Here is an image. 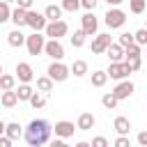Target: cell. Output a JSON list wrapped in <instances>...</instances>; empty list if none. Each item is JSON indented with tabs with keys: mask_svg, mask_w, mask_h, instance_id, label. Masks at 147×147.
I'll list each match as a JSON object with an SVG mask.
<instances>
[{
	"mask_svg": "<svg viewBox=\"0 0 147 147\" xmlns=\"http://www.w3.org/2000/svg\"><path fill=\"white\" fill-rule=\"evenodd\" d=\"M28 25H30L32 30L41 32V30H46V25H48V18H46V14H39V11H32V9H28Z\"/></svg>",
	"mask_w": 147,
	"mask_h": 147,
	"instance_id": "52a82bcc",
	"label": "cell"
},
{
	"mask_svg": "<svg viewBox=\"0 0 147 147\" xmlns=\"http://www.w3.org/2000/svg\"><path fill=\"white\" fill-rule=\"evenodd\" d=\"M113 129L117 131V136H129V131H131V122H129V117H115V122H113Z\"/></svg>",
	"mask_w": 147,
	"mask_h": 147,
	"instance_id": "e0dca14e",
	"label": "cell"
},
{
	"mask_svg": "<svg viewBox=\"0 0 147 147\" xmlns=\"http://www.w3.org/2000/svg\"><path fill=\"white\" fill-rule=\"evenodd\" d=\"M5 129H7V124H5V122H2V119H0V136H2V133H5Z\"/></svg>",
	"mask_w": 147,
	"mask_h": 147,
	"instance_id": "bcb514c9",
	"label": "cell"
},
{
	"mask_svg": "<svg viewBox=\"0 0 147 147\" xmlns=\"http://www.w3.org/2000/svg\"><path fill=\"white\" fill-rule=\"evenodd\" d=\"M106 55H108V60L110 62H122L126 55H124V46L122 44H110L108 48H106Z\"/></svg>",
	"mask_w": 147,
	"mask_h": 147,
	"instance_id": "5bb4252c",
	"label": "cell"
},
{
	"mask_svg": "<svg viewBox=\"0 0 147 147\" xmlns=\"http://www.w3.org/2000/svg\"><path fill=\"white\" fill-rule=\"evenodd\" d=\"M16 78H18L21 83H30V80L34 78L32 67H30L28 62H18V64H16Z\"/></svg>",
	"mask_w": 147,
	"mask_h": 147,
	"instance_id": "4fadbf2b",
	"label": "cell"
},
{
	"mask_svg": "<svg viewBox=\"0 0 147 147\" xmlns=\"http://www.w3.org/2000/svg\"><path fill=\"white\" fill-rule=\"evenodd\" d=\"M67 32H69V25H67V21H62V18L48 21V25H46V37H51V39H60V37H64Z\"/></svg>",
	"mask_w": 147,
	"mask_h": 147,
	"instance_id": "8992f818",
	"label": "cell"
},
{
	"mask_svg": "<svg viewBox=\"0 0 147 147\" xmlns=\"http://www.w3.org/2000/svg\"><path fill=\"white\" fill-rule=\"evenodd\" d=\"M92 147H108V140H106L103 136H96V138L92 140Z\"/></svg>",
	"mask_w": 147,
	"mask_h": 147,
	"instance_id": "74e56055",
	"label": "cell"
},
{
	"mask_svg": "<svg viewBox=\"0 0 147 147\" xmlns=\"http://www.w3.org/2000/svg\"><path fill=\"white\" fill-rule=\"evenodd\" d=\"M7 41H9V46L18 48V46H23V44H25V34L21 32V28H16V30H11V32L7 34Z\"/></svg>",
	"mask_w": 147,
	"mask_h": 147,
	"instance_id": "ac0fdd59",
	"label": "cell"
},
{
	"mask_svg": "<svg viewBox=\"0 0 147 147\" xmlns=\"http://www.w3.org/2000/svg\"><path fill=\"white\" fill-rule=\"evenodd\" d=\"M0 101H2L5 108H14V106L18 103V94H16V90H5L2 96H0Z\"/></svg>",
	"mask_w": 147,
	"mask_h": 147,
	"instance_id": "d6986e66",
	"label": "cell"
},
{
	"mask_svg": "<svg viewBox=\"0 0 147 147\" xmlns=\"http://www.w3.org/2000/svg\"><path fill=\"white\" fill-rule=\"evenodd\" d=\"M2 74H5V71H2V64H0V76H2Z\"/></svg>",
	"mask_w": 147,
	"mask_h": 147,
	"instance_id": "7dc6e473",
	"label": "cell"
},
{
	"mask_svg": "<svg viewBox=\"0 0 147 147\" xmlns=\"http://www.w3.org/2000/svg\"><path fill=\"white\" fill-rule=\"evenodd\" d=\"M51 124L46 122V119H32L30 124H28V129H25V142L28 145H32V147H39V145H46L48 140H51Z\"/></svg>",
	"mask_w": 147,
	"mask_h": 147,
	"instance_id": "6da1fadb",
	"label": "cell"
},
{
	"mask_svg": "<svg viewBox=\"0 0 147 147\" xmlns=\"http://www.w3.org/2000/svg\"><path fill=\"white\" fill-rule=\"evenodd\" d=\"M62 5H48L46 9H44V14H46V18L48 21H57V18H62Z\"/></svg>",
	"mask_w": 147,
	"mask_h": 147,
	"instance_id": "ffe728a7",
	"label": "cell"
},
{
	"mask_svg": "<svg viewBox=\"0 0 147 147\" xmlns=\"http://www.w3.org/2000/svg\"><path fill=\"white\" fill-rule=\"evenodd\" d=\"M11 142H14V140H11L7 133H2V136H0V147H11Z\"/></svg>",
	"mask_w": 147,
	"mask_h": 147,
	"instance_id": "ab89813d",
	"label": "cell"
},
{
	"mask_svg": "<svg viewBox=\"0 0 147 147\" xmlns=\"http://www.w3.org/2000/svg\"><path fill=\"white\" fill-rule=\"evenodd\" d=\"M99 5V0H80V7L87 9V11H94V7Z\"/></svg>",
	"mask_w": 147,
	"mask_h": 147,
	"instance_id": "8d00e7d4",
	"label": "cell"
},
{
	"mask_svg": "<svg viewBox=\"0 0 147 147\" xmlns=\"http://www.w3.org/2000/svg\"><path fill=\"white\" fill-rule=\"evenodd\" d=\"M55 83H62V80H67L69 78V74H71V69L67 67V64H62L60 60H53L51 64H48V71H46Z\"/></svg>",
	"mask_w": 147,
	"mask_h": 147,
	"instance_id": "7a4b0ae2",
	"label": "cell"
},
{
	"mask_svg": "<svg viewBox=\"0 0 147 147\" xmlns=\"http://www.w3.org/2000/svg\"><path fill=\"white\" fill-rule=\"evenodd\" d=\"M110 44H113V41H110V34H96L94 41H92V53L101 55V53H106V48H108Z\"/></svg>",
	"mask_w": 147,
	"mask_h": 147,
	"instance_id": "7c38bea8",
	"label": "cell"
},
{
	"mask_svg": "<svg viewBox=\"0 0 147 147\" xmlns=\"http://www.w3.org/2000/svg\"><path fill=\"white\" fill-rule=\"evenodd\" d=\"M133 39H136V44H140V46H147V28H140V30H136V32H133Z\"/></svg>",
	"mask_w": 147,
	"mask_h": 147,
	"instance_id": "1f68e13d",
	"label": "cell"
},
{
	"mask_svg": "<svg viewBox=\"0 0 147 147\" xmlns=\"http://www.w3.org/2000/svg\"><path fill=\"white\" fill-rule=\"evenodd\" d=\"M106 80H108V71H101V69H99V71L92 74V85H94V87H103Z\"/></svg>",
	"mask_w": 147,
	"mask_h": 147,
	"instance_id": "484cf974",
	"label": "cell"
},
{
	"mask_svg": "<svg viewBox=\"0 0 147 147\" xmlns=\"http://www.w3.org/2000/svg\"><path fill=\"white\" fill-rule=\"evenodd\" d=\"M16 94H18V101H30V96L34 94V90L30 87V83H21L18 90H16Z\"/></svg>",
	"mask_w": 147,
	"mask_h": 147,
	"instance_id": "44dd1931",
	"label": "cell"
},
{
	"mask_svg": "<svg viewBox=\"0 0 147 147\" xmlns=\"http://www.w3.org/2000/svg\"><path fill=\"white\" fill-rule=\"evenodd\" d=\"M126 62H129L131 71H140V67H142V60H140V55H138V57H126Z\"/></svg>",
	"mask_w": 147,
	"mask_h": 147,
	"instance_id": "d590c367",
	"label": "cell"
},
{
	"mask_svg": "<svg viewBox=\"0 0 147 147\" xmlns=\"http://www.w3.org/2000/svg\"><path fill=\"white\" fill-rule=\"evenodd\" d=\"M106 2H108V7H119L124 0H106Z\"/></svg>",
	"mask_w": 147,
	"mask_h": 147,
	"instance_id": "ee69618b",
	"label": "cell"
},
{
	"mask_svg": "<svg viewBox=\"0 0 147 147\" xmlns=\"http://www.w3.org/2000/svg\"><path fill=\"white\" fill-rule=\"evenodd\" d=\"M44 53H46L51 60H62V57H64V46L60 44V39H48L46 46H44Z\"/></svg>",
	"mask_w": 147,
	"mask_h": 147,
	"instance_id": "ba28073f",
	"label": "cell"
},
{
	"mask_svg": "<svg viewBox=\"0 0 147 147\" xmlns=\"http://www.w3.org/2000/svg\"><path fill=\"white\" fill-rule=\"evenodd\" d=\"M30 106H32V108H44V106H46V96L39 94V92H34V94L30 96Z\"/></svg>",
	"mask_w": 147,
	"mask_h": 147,
	"instance_id": "4dcf8cb0",
	"label": "cell"
},
{
	"mask_svg": "<svg viewBox=\"0 0 147 147\" xmlns=\"http://www.w3.org/2000/svg\"><path fill=\"white\" fill-rule=\"evenodd\" d=\"M53 147H64V138L57 136V140H53Z\"/></svg>",
	"mask_w": 147,
	"mask_h": 147,
	"instance_id": "7bdbcfd3",
	"label": "cell"
},
{
	"mask_svg": "<svg viewBox=\"0 0 147 147\" xmlns=\"http://www.w3.org/2000/svg\"><path fill=\"white\" fill-rule=\"evenodd\" d=\"M85 37H87V32H85L83 28H80V30H76V32H74V37H71V46H74V48H80V46L85 44Z\"/></svg>",
	"mask_w": 147,
	"mask_h": 147,
	"instance_id": "4316f807",
	"label": "cell"
},
{
	"mask_svg": "<svg viewBox=\"0 0 147 147\" xmlns=\"http://www.w3.org/2000/svg\"><path fill=\"white\" fill-rule=\"evenodd\" d=\"M101 103H103V108H108V110H113L117 103H119V99L113 94V92H108V94H103L101 96Z\"/></svg>",
	"mask_w": 147,
	"mask_h": 147,
	"instance_id": "83f0119b",
	"label": "cell"
},
{
	"mask_svg": "<svg viewBox=\"0 0 147 147\" xmlns=\"http://www.w3.org/2000/svg\"><path fill=\"white\" fill-rule=\"evenodd\" d=\"M103 21H106V25H108L110 30H115V28H122V25L126 23V14H124L122 9H117V7H110V9L106 11Z\"/></svg>",
	"mask_w": 147,
	"mask_h": 147,
	"instance_id": "3957f363",
	"label": "cell"
},
{
	"mask_svg": "<svg viewBox=\"0 0 147 147\" xmlns=\"http://www.w3.org/2000/svg\"><path fill=\"white\" fill-rule=\"evenodd\" d=\"M136 140H138V145H140V147H147V131H140Z\"/></svg>",
	"mask_w": 147,
	"mask_h": 147,
	"instance_id": "60d3db41",
	"label": "cell"
},
{
	"mask_svg": "<svg viewBox=\"0 0 147 147\" xmlns=\"http://www.w3.org/2000/svg\"><path fill=\"white\" fill-rule=\"evenodd\" d=\"M133 41H136V39H133V32H122V34L117 37V44H122L124 48H126V46H131Z\"/></svg>",
	"mask_w": 147,
	"mask_h": 147,
	"instance_id": "d6a6232c",
	"label": "cell"
},
{
	"mask_svg": "<svg viewBox=\"0 0 147 147\" xmlns=\"http://www.w3.org/2000/svg\"><path fill=\"white\" fill-rule=\"evenodd\" d=\"M80 7V0H62V9L64 11H76Z\"/></svg>",
	"mask_w": 147,
	"mask_h": 147,
	"instance_id": "e575fe53",
	"label": "cell"
},
{
	"mask_svg": "<svg viewBox=\"0 0 147 147\" xmlns=\"http://www.w3.org/2000/svg\"><path fill=\"white\" fill-rule=\"evenodd\" d=\"M5 2H16V0H5Z\"/></svg>",
	"mask_w": 147,
	"mask_h": 147,
	"instance_id": "c3c4849f",
	"label": "cell"
},
{
	"mask_svg": "<svg viewBox=\"0 0 147 147\" xmlns=\"http://www.w3.org/2000/svg\"><path fill=\"white\" fill-rule=\"evenodd\" d=\"M25 46H28V53H30V55H39V53H44L46 37H41V34L34 30L32 34H28V37H25Z\"/></svg>",
	"mask_w": 147,
	"mask_h": 147,
	"instance_id": "277c9868",
	"label": "cell"
},
{
	"mask_svg": "<svg viewBox=\"0 0 147 147\" xmlns=\"http://www.w3.org/2000/svg\"><path fill=\"white\" fill-rule=\"evenodd\" d=\"M16 87V76H11V74H2L0 76V92H5V90H14Z\"/></svg>",
	"mask_w": 147,
	"mask_h": 147,
	"instance_id": "603a6c76",
	"label": "cell"
},
{
	"mask_svg": "<svg viewBox=\"0 0 147 147\" xmlns=\"http://www.w3.org/2000/svg\"><path fill=\"white\" fill-rule=\"evenodd\" d=\"M5 133H7L11 140H18V138H21V133H23V126H21L18 122H9V124H7V129H5Z\"/></svg>",
	"mask_w": 147,
	"mask_h": 147,
	"instance_id": "7402d4cb",
	"label": "cell"
},
{
	"mask_svg": "<svg viewBox=\"0 0 147 147\" xmlns=\"http://www.w3.org/2000/svg\"><path fill=\"white\" fill-rule=\"evenodd\" d=\"M7 21H11V9H9V2L0 0V25H2V23H7Z\"/></svg>",
	"mask_w": 147,
	"mask_h": 147,
	"instance_id": "f546056e",
	"label": "cell"
},
{
	"mask_svg": "<svg viewBox=\"0 0 147 147\" xmlns=\"http://www.w3.org/2000/svg\"><path fill=\"white\" fill-rule=\"evenodd\" d=\"M129 74H133V71H131V67H129L126 60H122V62H110V67H108V78L124 80V78H129Z\"/></svg>",
	"mask_w": 147,
	"mask_h": 147,
	"instance_id": "5b68a950",
	"label": "cell"
},
{
	"mask_svg": "<svg viewBox=\"0 0 147 147\" xmlns=\"http://www.w3.org/2000/svg\"><path fill=\"white\" fill-rule=\"evenodd\" d=\"M145 28H147V23H145Z\"/></svg>",
	"mask_w": 147,
	"mask_h": 147,
	"instance_id": "681fc988",
	"label": "cell"
},
{
	"mask_svg": "<svg viewBox=\"0 0 147 147\" xmlns=\"http://www.w3.org/2000/svg\"><path fill=\"white\" fill-rule=\"evenodd\" d=\"M32 2H34V0H16V5H18V7H23V9H30V7H32Z\"/></svg>",
	"mask_w": 147,
	"mask_h": 147,
	"instance_id": "b9f144b4",
	"label": "cell"
},
{
	"mask_svg": "<svg viewBox=\"0 0 147 147\" xmlns=\"http://www.w3.org/2000/svg\"><path fill=\"white\" fill-rule=\"evenodd\" d=\"M129 9L131 14H142L147 9V0H129Z\"/></svg>",
	"mask_w": 147,
	"mask_h": 147,
	"instance_id": "f1b7e54d",
	"label": "cell"
},
{
	"mask_svg": "<svg viewBox=\"0 0 147 147\" xmlns=\"http://www.w3.org/2000/svg\"><path fill=\"white\" fill-rule=\"evenodd\" d=\"M11 23H14L16 28L28 25V9H23V7H18V5H16V9L11 11Z\"/></svg>",
	"mask_w": 147,
	"mask_h": 147,
	"instance_id": "2e32d148",
	"label": "cell"
},
{
	"mask_svg": "<svg viewBox=\"0 0 147 147\" xmlns=\"http://www.w3.org/2000/svg\"><path fill=\"white\" fill-rule=\"evenodd\" d=\"M53 83H55V80H53L51 76H41V78H37V90L46 94V92L53 90Z\"/></svg>",
	"mask_w": 147,
	"mask_h": 147,
	"instance_id": "d4e9b609",
	"label": "cell"
},
{
	"mask_svg": "<svg viewBox=\"0 0 147 147\" xmlns=\"http://www.w3.org/2000/svg\"><path fill=\"white\" fill-rule=\"evenodd\" d=\"M133 90H136V85H133L131 80H126V78H124V80H119V83L115 85L113 94H115V96H117L119 101H124V99H129V96L133 94Z\"/></svg>",
	"mask_w": 147,
	"mask_h": 147,
	"instance_id": "9c48e42d",
	"label": "cell"
},
{
	"mask_svg": "<svg viewBox=\"0 0 147 147\" xmlns=\"http://www.w3.org/2000/svg\"><path fill=\"white\" fill-rule=\"evenodd\" d=\"M124 55H126V57H138V55H140V44L133 41L131 46H126V48H124Z\"/></svg>",
	"mask_w": 147,
	"mask_h": 147,
	"instance_id": "836d02e7",
	"label": "cell"
},
{
	"mask_svg": "<svg viewBox=\"0 0 147 147\" xmlns=\"http://www.w3.org/2000/svg\"><path fill=\"white\" fill-rule=\"evenodd\" d=\"M80 25H83V30H85L87 34H94V32L99 30V18L94 16V11H87V14L80 18Z\"/></svg>",
	"mask_w": 147,
	"mask_h": 147,
	"instance_id": "8fae6325",
	"label": "cell"
},
{
	"mask_svg": "<svg viewBox=\"0 0 147 147\" xmlns=\"http://www.w3.org/2000/svg\"><path fill=\"white\" fill-rule=\"evenodd\" d=\"M115 147H129V138H126V136H117Z\"/></svg>",
	"mask_w": 147,
	"mask_h": 147,
	"instance_id": "f35d334b",
	"label": "cell"
},
{
	"mask_svg": "<svg viewBox=\"0 0 147 147\" xmlns=\"http://www.w3.org/2000/svg\"><path fill=\"white\" fill-rule=\"evenodd\" d=\"M76 147H92V142H85V140H80V142H76Z\"/></svg>",
	"mask_w": 147,
	"mask_h": 147,
	"instance_id": "f6af8a7d",
	"label": "cell"
},
{
	"mask_svg": "<svg viewBox=\"0 0 147 147\" xmlns=\"http://www.w3.org/2000/svg\"><path fill=\"white\" fill-rule=\"evenodd\" d=\"M69 69H71V74H74V76H78V78H80V76H85V74H87V62H85V60H74V64H71Z\"/></svg>",
	"mask_w": 147,
	"mask_h": 147,
	"instance_id": "cb8c5ba5",
	"label": "cell"
},
{
	"mask_svg": "<svg viewBox=\"0 0 147 147\" xmlns=\"http://www.w3.org/2000/svg\"><path fill=\"white\" fill-rule=\"evenodd\" d=\"M55 136H60V138H71L74 136V131L78 129V126H74V122H69V119H60V122H55Z\"/></svg>",
	"mask_w": 147,
	"mask_h": 147,
	"instance_id": "30bf717a",
	"label": "cell"
},
{
	"mask_svg": "<svg viewBox=\"0 0 147 147\" xmlns=\"http://www.w3.org/2000/svg\"><path fill=\"white\" fill-rule=\"evenodd\" d=\"M94 124H96V119H94L92 113H80V115H78V122H76L78 131H90Z\"/></svg>",
	"mask_w": 147,
	"mask_h": 147,
	"instance_id": "9a60e30c",
	"label": "cell"
}]
</instances>
